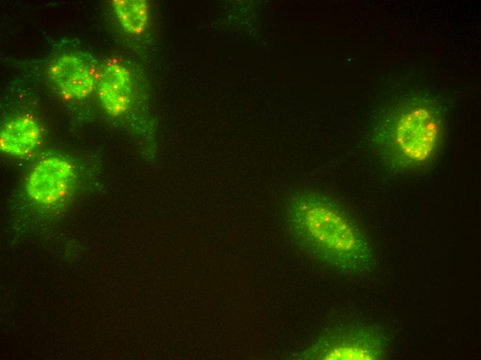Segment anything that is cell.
Returning <instances> with one entry per match:
<instances>
[{"label":"cell","instance_id":"cell-1","mask_svg":"<svg viewBox=\"0 0 481 360\" xmlns=\"http://www.w3.org/2000/svg\"><path fill=\"white\" fill-rule=\"evenodd\" d=\"M286 228L308 256L337 272L373 269L371 244L355 219L335 201L312 188L291 192L283 206Z\"/></svg>","mask_w":481,"mask_h":360},{"label":"cell","instance_id":"cell-2","mask_svg":"<svg viewBox=\"0 0 481 360\" xmlns=\"http://www.w3.org/2000/svg\"><path fill=\"white\" fill-rule=\"evenodd\" d=\"M442 130V115L434 105L412 101L394 107L382 117L375 141L388 168L397 172H411L432 160Z\"/></svg>","mask_w":481,"mask_h":360},{"label":"cell","instance_id":"cell-3","mask_svg":"<svg viewBox=\"0 0 481 360\" xmlns=\"http://www.w3.org/2000/svg\"><path fill=\"white\" fill-rule=\"evenodd\" d=\"M387 343L372 327L350 325L324 332L305 349L293 355L297 360H378L386 357Z\"/></svg>","mask_w":481,"mask_h":360},{"label":"cell","instance_id":"cell-4","mask_svg":"<svg viewBox=\"0 0 481 360\" xmlns=\"http://www.w3.org/2000/svg\"><path fill=\"white\" fill-rule=\"evenodd\" d=\"M74 175V168L69 161L57 156L44 159L35 165L27 178V195L39 204L54 205L66 196Z\"/></svg>","mask_w":481,"mask_h":360},{"label":"cell","instance_id":"cell-5","mask_svg":"<svg viewBox=\"0 0 481 360\" xmlns=\"http://www.w3.org/2000/svg\"><path fill=\"white\" fill-rule=\"evenodd\" d=\"M48 74L62 96L69 100L82 99L96 85L94 68L79 56L66 54L56 59Z\"/></svg>","mask_w":481,"mask_h":360},{"label":"cell","instance_id":"cell-6","mask_svg":"<svg viewBox=\"0 0 481 360\" xmlns=\"http://www.w3.org/2000/svg\"><path fill=\"white\" fill-rule=\"evenodd\" d=\"M96 85L100 101L111 116H117L130 107L132 82L128 69L118 60L106 61L97 74Z\"/></svg>","mask_w":481,"mask_h":360},{"label":"cell","instance_id":"cell-7","mask_svg":"<svg viewBox=\"0 0 481 360\" xmlns=\"http://www.w3.org/2000/svg\"><path fill=\"white\" fill-rule=\"evenodd\" d=\"M41 129L37 121L29 116L16 117L6 123L0 132V148L3 153L23 157L39 145Z\"/></svg>","mask_w":481,"mask_h":360},{"label":"cell","instance_id":"cell-8","mask_svg":"<svg viewBox=\"0 0 481 360\" xmlns=\"http://www.w3.org/2000/svg\"><path fill=\"white\" fill-rule=\"evenodd\" d=\"M111 4L124 29L132 35L142 34L149 21V3L145 0H113Z\"/></svg>","mask_w":481,"mask_h":360}]
</instances>
